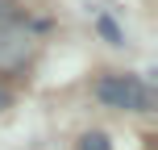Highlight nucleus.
Segmentation results:
<instances>
[{
	"label": "nucleus",
	"instance_id": "1",
	"mask_svg": "<svg viewBox=\"0 0 158 150\" xmlns=\"http://www.w3.org/2000/svg\"><path fill=\"white\" fill-rule=\"evenodd\" d=\"M96 100L104 109H121V113H150L154 92L137 75H100L96 79Z\"/></svg>",
	"mask_w": 158,
	"mask_h": 150
},
{
	"label": "nucleus",
	"instance_id": "2",
	"mask_svg": "<svg viewBox=\"0 0 158 150\" xmlns=\"http://www.w3.org/2000/svg\"><path fill=\"white\" fill-rule=\"evenodd\" d=\"M96 29H100V38L108 42V46H125V33L117 29V21H112V17H96Z\"/></svg>",
	"mask_w": 158,
	"mask_h": 150
},
{
	"label": "nucleus",
	"instance_id": "3",
	"mask_svg": "<svg viewBox=\"0 0 158 150\" xmlns=\"http://www.w3.org/2000/svg\"><path fill=\"white\" fill-rule=\"evenodd\" d=\"M79 150H112V146H108L104 134H83V138H79Z\"/></svg>",
	"mask_w": 158,
	"mask_h": 150
},
{
	"label": "nucleus",
	"instance_id": "4",
	"mask_svg": "<svg viewBox=\"0 0 158 150\" xmlns=\"http://www.w3.org/2000/svg\"><path fill=\"white\" fill-rule=\"evenodd\" d=\"M17 21V8H13V0H0V29L4 25H13Z\"/></svg>",
	"mask_w": 158,
	"mask_h": 150
},
{
	"label": "nucleus",
	"instance_id": "5",
	"mask_svg": "<svg viewBox=\"0 0 158 150\" xmlns=\"http://www.w3.org/2000/svg\"><path fill=\"white\" fill-rule=\"evenodd\" d=\"M8 104H13V92H8V84H0V113H4Z\"/></svg>",
	"mask_w": 158,
	"mask_h": 150
}]
</instances>
